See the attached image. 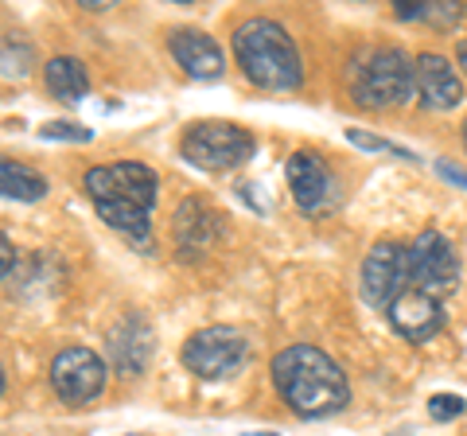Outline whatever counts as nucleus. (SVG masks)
Here are the masks:
<instances>
[{
	"mask_svg": "<svg viewBox=\"0 0 467 436\" xmlns=\"http://www.w3.org/2000/svg\"><path fill=\"white\" fill-rule=\"evenodd\" d=\"M273 386L281 401L304 420H319L347 410L350 386L339 362L327 358L312 343H292L273 358Z\"/></svg>",
	"mask_w": 467,
	"mask_h": 436,
	"instance_id": "obj_1",
	"label": "nucleus"
},
{
	"mask_svg": "<svg viewBox=\"0 0 467 436\" xmlns=\"http://www.w3.org/2000/svg\"><path fill=\"white\" fill-rule=\"evenodd\" d=\"M234 59H238L242 75L250 78L257 90H300L304 82V59L296 51V43L276 20L250 16L234 27Z\"/></svg>",
	"mask_w": 467,
	"mask_h": 436,
	"instance_id": "obj_2",
	"label": "nucleus"
},
{
	"mask_svg": "<svg viewBox=\"0 0 467 436\" xmlns=\"http://www.w3.org/2000/svg\"><path fill=\"white\" fill-rule=\"evenodd\" d=\"M417 90V59H409L401 47H378L367 55V63L358 67L350 94L358 106L367 109H389V106H405Z\"/></svg>",
	"mask_w": 467,
	"mask_h": 436,
	"instance_id": "obj_3",
	"label": "nucleus"
},
{
	"mask_svg": "<svg viewBox=\"0 0 467 436\" xmlns=\"http://www.w3.org/2000/svg\"><path fill=\"white\" fill-rule=\"evenodd\" d=\"M254 149H257L254 133L234 121H195L180 137V156L187 164L207 168V171L242 168L254 156Z\"/></svg>",
	"mask_w": 467,
	"mask_h": 436,
	"instance_id": "obj_4",
	"label": "nucleus"
},
{
	"mask_svg": "<svg viewBox=\"0 0 467 436\" xmlns=\"http://www.w3.org/2000/svg\"><path fill=\"white\" fill-rule=\"evenodd\" d=\"M245 355H250V343H245L238 327H226V324H211L195 331L180 351L183 367L195 378H202V382H223V378L238 374Z\"/></svg>",
	"mask_w": 467,
	"mask_h": 436,
	"instance_id": "obj_5",
	"label": "nucleus"
},
{
	"mask_svg": "<svg viewBox=\"0 0 467 436\" xmlns=\"http://www.w3.org/2000/svg\"><path fill=\"white\" fill-rule=\"evenodd\" d=\"M86 195L94 202H129V207L152 211L156 202V171L140 160H121V164H98L82 176Z\"/></svg>",
	"mask_w": 467,
	"mask_h": 436,
	"instance_id": "obj_6",
	"label": "nucleus"
},
{
	"mask_svg": "<svg viewBox=\"0 0 467 436\" xmlns=\"http://www.w3.org/2000/svg\"><path fill=\"white\" fill-rule=\"evenodd\" d=\"M409 288H413V245L378 242L362 261V296H367V304L386 312Z\"/></svg>",
	"mask_w": 467,
	"mask_h": 436,
	"instance_id": "obj_7",
	"label": "nucleus"
},
{
	"mask_svg": "<svg viewBox=\"0 0 467 436\" xmlns=\"http://www.w3.org/2000/svg\"><path fill=\"white\" fill-rule=\"evenodd\" d=\"M106 362L90 347H63L51 358V389L67 405H86L106 389Z\"/></svg>",
	"mask_w": 467,
	"mask_h": 436,
	"instance_id": "obj_8",
	"label": "nucleus"
},
{
	"mask_svg": "<svg viewBox=\"0 0 467 436\" xmlns=\"http://www.w3.org/2000/svg\"><path fill=\"white\" fill-rule=\"evenodd\" d=\"M460 285V257L441 230H420L413 242V288L429 296H448Z\"/></svg>",
	"mask_w": 467,
	"mask_h": 436,
	"instance_id": "obj_9",
	"label": "nucleus"
},
{
	"mask_svg": "<svg viewBox=\"0 0 467 436\" xmlns=\"http://www.w3.org/2000/svg\"><path fill=\"white\" fill-rule=\"evenodd\" d=\"M168 51H171V59L183 67V75L195 78V82H218L226 75L223 47H218L202 27H171Z\"/></svg>",
	"mask_w": 467,
	"mask_h": 436,
	"instance_id": "obj_10",
	"label": "nucleus"
},
{
	"mask_svg": "<svg viewBox=\"0 0 467 436\" xmlns=\"http://www.w3.org/2000/svg\"><path fill=\"white\" fill-rule=\"evenodd\" d=\"M152 343L156 339H152L149 319L137 316V312L121 316L113 324V331H109V362H113V370L121 378H137L144 367H149Z\"/></svg>",
	"mask_w": 467,
	"mask_h": 436,
	"instance_id": "obj_11",
	"label": "nucleus"
},
{
	"mask_svg": "<svg viewBox=\"0 0 467 436\" xmlns=\"http://www.w3.org/2000/svg\"><path fill=\"white\" fill-rule=\"evenodd\" d=\"M386 319L389 327L398 331V336H405L409 343H425L432 339L436 331L444 327V312H441V300L420 293V288H409L405 296H398L386 308Z\"/></svg>",
	"mask_w": 467,
	"mask_h": 436,
	"instance_id": "obj_12",
	"label": "nucleus"
},
{
	"mask_svg": "<svg viewBox=\"0 0 467 436\" xmlns=\"http://www.w3.org/2000/svg\"><path fill=\"white\" fill-rule=\"evenodd\" d=\"M417 94L425 109H456L463 101V82L444 55L425 51L417 55Z\"/></svg>",
	"mask_w": 467,
	"mask_h": 436,
	"instance_id": "obj_13",
	"label": "nucleus"
},
{
	"mask_svg": "<svg viewBox=\"0 0 467 436\" xmlns=\"http://www.w3.org/2000/svg\"><path fill=\"white\" fill-rule=\"evenodd\" d=\"M288 187L300 211H324L327 192H331V171L316 152H292L288 156Z\"/></svg>",
	"mask_w": 467,
	"mask_h": 436,
	"instance_id": "obj_14",
	"label": "nucleus"
},
{
	"mask_svg": "<svg viewBox=\"0 0 467 436\" xmlns=\"http://www.w3.org/2000/svg\"><path fill=\"white\" fill-rule=\"evenodd\" d=\"M43 86L55 101H67V106H78L90 90V78H86V67L75 55H58V59H47L43 67Z\"/></svg>",
	"mask_w": 467,
	"mask_h": 436,
	"instance_id": "obj_15",
	"label": "nucleus"
},
{
	"mask_svg": "<svg viewBox=\"0 0 467 436\" xmlns=\"http://www.w3.org/2000/svg\"><path fill=\"white\" fill-rule=\"evenodd\" d=\"M0 192H5L8 199L36 202V199L47 195V180H43L36 168H27V164H20V160L5 156L0 160Z\"/></svg>",
	"mask_w": 467,
	"mask_h": 436,
	"instance_id": "obj_16",
	"label": "nucleus"
},
{
	"mask_svg": "<svg viewBox=\"0 0 467 436\" xmlns=\"http://www.w3.org/2000/svg\"><path fill=\"white\" fill-rule=\"evenodd\" d=\"M207 211L199 207V202H183L180 207V214H175V238H180V250L183 254H199L202 245L211 242V234H207Z\"/></svg>",
	"mask_w": 467,
	"mask_h": 436,
	"instance_id": "obj_17",
	"label": "nucleus"
},
{
	"mask_svg": "<svg viewBox=\"0 0 467 436\" xmlns=\"http://www.w3.org/2000/svg\"><path fill=\"white\" fill-rule=\"evenodd\" d=\"M94 211L101 214V223H109L113 230H121L129 238L149 234V211L129 207V202H94Z\"/></svg>",
	"mask_w": 467,
	"mask_h": 436,
	"instance_id": "obj_18",
	"label": "nucleus"
},
{
	"mask_svg": "<svg viewBox=\"0 0 467 436\" xmlns=\"http://www.w3.org/2000/svg\"><path fill=\"white\" fill-rule=\"evenodd\" d=\"M347 140L358 144V149H367V152H393V156H401V160H417L409 149H401V144L382 140V137H370V133H362V129H347Z\"/></svg>",
	"mask_w": 467,
	"mask_h": 436,
	"instance_id": "obj_19",
	"label": "nucleus"
},
{
	"mask_svg": "<svg viewBox=\"0 0 467 436\" xmlns=\"http://www.w3.org/2000/svg\"><path fill=\"white\" fill-rule=\"evenodd\" d=\"M27 63H32V51L16 39H5V78H24Z\"/></svg>",
	"mask_w": 467,
	"mask_h": 436,
	"instance_id": "obj_20",
	"label": "nucleus"
},
{
	"mask_svg": "<svg viewBox=\"0 0 467 436\" xmlns=\"http://www.w3.org/2000/svg\"><path fill=\"white\" fill-rule=\"evenodd\" d=\"M467 413V401L463 398H451V394H432L429 398V417L432 420H456Z\"/></svg>",
	"mask_w": 467,
	"mask_h": 436,
	"instance_id": "obj_21",
	"label": "nucleus"
},
{
	"mask_svg": "<svg viewBox=\"0 0 467 436\" xmlns=\"http://www.w3.org/2000/svg\"><path fill=\"white\" fill-rule=\"evenodd\" d=\"M43 140H90L94 133L86 125H75V121H47L39 129Z\"/></svg>",
	"mask_w": 467,
	"mask_h": 436,
	"instance_id": "obj_22",
	"label": "nucleus"
},
{
	"mask_svg": "<svg viewBox=\"0 0 467 436\" xmlns=\"http://www.w3.org/2000/svg\"><path fill=\"white\" fill-rule=\"evenodd\" d=\"M460 12H463L460 5H444V0H432V5H425V12H420V20L448 27V24H456V20H460Z\"/></svg>",
	"mask_w": 467,
	"mask_h": 436,
	"instance_id": "obj_23",
	"label": "nucleus"
},
{
	"mask_svg": "<svg viewBox=\"0 0 467 436\" xmlns=\"http://www.w3.org/2000/svg\"><path fill=\"white\" fill-rule=\"evenodd\" d=\"M436 176L448 180V183H456V187H463V192H467V171H463V168H451L448 160H436Z\"/></svg>",
	"mask_w": 467,
	"mask_h": 436,
	"instance_id": "obj_24",
	"label": "nucleus"
},
{
	"mask_svg": "<svg viewBox=\"0 0 467 436\" xmlns=\"http://www.w3.org/2000/svg\"><path fill=\"white\" fill-rule=\"evenodd\" d=\"M0 254H5V285H12V261H16V250H12L8 238H0Z\"/></svg>",
	"mask_w": 467,
	"mask_h": 436,
	"instance_id": "obj_25",
	"label": "nucleus"
},
{
	"mask_svg": "<svg viewBox=\"0 0 467 436\" xmlns=\"http://www.w3.org/2000/svg\"><path fill=\"white\" fill-rule=\"evenodd\" d=\"M460 70H463V75H467V39L460 43Z\"/></svg>",
	"mask_w": 467,
	"mask_h": 436,
	"instance_id": "obj_26",
	"label": "nucleus"
},
{
	"mask_svg": "<svg viewBox=\"0 0 467 436\" xmlns=\"http://www.w3.org/2000/svg\"><path fill=\"white\" fill-rule=\"evenodd\" d=\"M245 436H276V432H245Z\"/></svg>",
	"mask_w": 467,
	"mask_h": 436,
	"instance_id": "obj_27",
	"label": "nucleus"
},
{
	"mask_svg": "<svg viewBox=\"0 0 467 436\" xmlns=\"http://www.w3.org/2000/svg\"><path fill=\"white\" fill-rule=\"evenodd\" d=\"M463 149H467V121H463Z\"/></svg>",
	"mask_w": 467,
	"mask_h": 436,
	"instance_id": "obj_28",
	"label": "nucleus"
}]
</instances>
